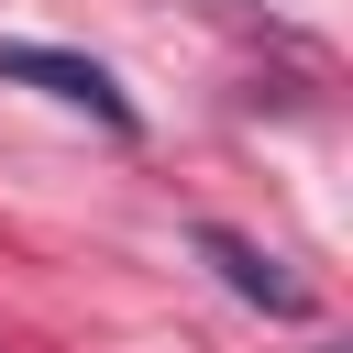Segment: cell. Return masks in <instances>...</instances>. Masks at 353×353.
<instances>
[{
  "mask_svg": "<svg viewBox=\"0 0 353 353\" xmlns=\"http://www.w3.org/2000/svg\"><path fill=\"white\" fill-rule=\"evenodd\" d=\"M0 77L44 88V99H66V110H99L110 132H132V99H121V88H110V66H88V55H55V44H0Z\"/></svg>",
  "mask_w": 353,
  "mask_h": 353,
  "instance_id": "cell-1",
  "label": "cell"
},
{
  "mask_svg": "<svg viewBox=\"0 0 353 353\" xmlns=\"http://www.w3.org/2000/svg\"><path fill=\"white\" fill-rule=\"evenodd\" d=\"M199 254L221 265V287H232V298H254V309H276V320H309V276H287L265 243H243V232H221V221H210V232H199Z\"/></svg>",
  "mask_w": 353,
  "mask_h": 353,
  "instance_id": "cell-2",
  "label": "cell"
}]
</instances>
